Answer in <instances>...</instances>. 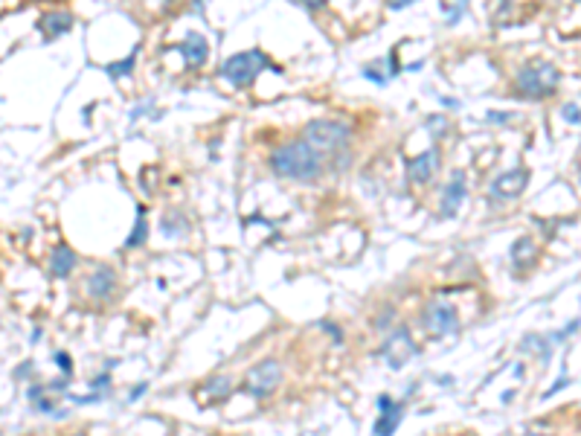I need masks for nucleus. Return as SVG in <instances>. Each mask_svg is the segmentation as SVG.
Listing matches in <instances>:
<instances>
[{
    "label": "nucleus",
    "mask_w": 581,
    "mask_h": 436,
    "mask_svg": "<svg viewBox=\"0 0 581 436\" xmlns=\"http://www.w3.org/2000/svg\"><path fill=\"white\" fill-rule=\"evenodd\" d=\"M271 172L282 181L290 183H314L320 181L326 172V157L311 149L305 140H290V143H279L276 149L268 157Z\"/></svg>",
    "instance_id": "nucleus-1"
},
{
    "label": "nucleus",
    "mask_w": 581,
    "mask_h": 436,
    "mask_svg": "<svg viewBox=\"0 0 581 436\" xmlns=\"http://www.w3.org/2000/svg\"><path fill=\"white\" fill-rule=\"evenodd\" d=\"M262 70L282 73L279 67H274L268 53H262V50H241V53H233L230 59H224V64L218 67V76H221L230 87L245 90V87H250L256 82V76Z\"/></svg>",
    "instance_id": "nucleus-2"
},
{
    "label": "nucleus",
    "mask_w": 581,
    "mask_h": 436,
    "mask_svg": "<svg viewBox=\"0 0 581 436\" xmlns=\"http://www.w3.org/2000/svg\"><path fill=\"white\" fill-rule=\"evenodd\" d=\"M561 85V73L552 61H529L515 79V93L523 96V99H546L558 90Z\"/></svg>",
    "instance_id": "nucleus-3"
},
{
    "label": "nucleus",
    "mask_w": 581,
    "mask_h": 436,
    "mask_svg": "<svg viewBox=\"0 0 581 436\" xmlns=\"http://www.w3.org/2000/svg\"><path fill=\"white\" fill-rule=\"evenodd\" d=\"M302 140L311 149H317L323 157L337 155V152H349L352 126L343 123V119H311L302 131Z\"/></svg>",
    "instance_id": "nucleus-4"
},
{
    "label": "nucleus",
    "mask_w": 581,
    "mask_h": 436,
    "mask_svg": "<svg viewBox=\"0 0 581 436\" xmlns=\"http://www.w3.org/2000/svg\"><path fill=\"white\" fill-rule=\"evenodd\" d=\"M282 381H285L282 363L276 358H262L259 363H253V367L245 373V378H241V390L256 401H271L279 393Z\"/></svg>",
    "instance_id": "nucleus-5"
},
{
    "label": "nucleus",
    "mask_w": 581,
    "mask_h": 436,
    "mask_svg": "<svg viewBox=\"0 0 581 436\" xmlns=\"http://www.w3.org/2000/svg\"><path fill=\"white\" fill-rule=\"evenodd\" d=\"M378 355L384 358V363H386L390 370H404L410 361H416V358L422 355V346L416 344L413 332H410L404 323H398L396 329L386 332V337H384V344H381Z\"/></svg>",
    "instance_id": "nucleus-6"
},
{
    "label": "nucleus",
    "mask_w": 581,
    "mask_h": 436,
    "mask_svg": "<svg viewBox=\"0 0 581 436\" xmlns=\"http://www.w3.org/2000/svg\"><path fill=\"white\" fill-rule=\"evenodd\" d=\"M422 329L430 334V337H453L459 334L463 323H459V311L453 303L436 297L430 300L424 308H422Z\"/></svg>",
    "instance_id": "nucleus-7"
},
{
    "label": "nucleus",
    "mask_w": 581,
    "mask_h": 436,
    "mask_svg": "<svg viewBox=\"0 0 581 436\" xmlns=\"http://www.w3.org/2000/svg\"><path fill=\"white\" fill-rule=\"evenodd\" d=\"M116 294H119V274L105 262L93 265L85 277V297L96 305H111Z\"/></svg>",
    "instance_id": "nucleus-8"
},
{
    "label": "nucleus",
    "mask_w": 581,
    "mask_h": 436,
    "mask_svg": "<svg viewBox=\"0 0 581 436\" xmlns=\"http://www.w3.org/2000/svg\"><path fill=\"white\" fill-rule=\"evenodd\" d=\"M465 198H468V178L463 169H453V175L448 178L442 195H439V222H453L459 210H463Z\"/></svg>",
    "instance_id": "nucleus-9"
},
{
    "label": "nucleus",
    "mask_w": 581,
    "mask_h": 436,
    "mask_svg": "<svg viewBox=\"0 0 581 436\" xmlns=\"http://www.w3.org/2000/svg\"><path fill=\"white\" fill-rule=\"evenodd\" d=\"M529 169H508V172H500L491 183H489V201H515L523 195V189L529 186Z\"/></svg>",
    "instance_id": "nucleus-10"
},
{
    "label": "nucleus",
    "mask_w": 581,
    "mask_h": 436,
    "mask_svg": "<svg viewBox=\"0 0 581 436\" xmlns=\"http://www.w3.org/2000/svg\"><path fill=\"white\" fill-rule=\"evenodd\" d=\"M404 169H407V181H410V183H416V186L430 183L436 175H439V169H442V152H439V145H430V149H424L422 155L407 157Z\"/></svg>",
    "instance_id": "nucleus-11"
},
{
    "label": "nucleus",
    "mask_w": 581,
    "mask_h": 436,
    "mask_svg": "<svg viewBox=\"0 0 581 436\" xmlns=\"http://www.w3.org/2000/svg\"><path fill=\"white\" fill-rule=\"evenodd\" d=\"M378 413H381V416H378L372 433H375V436H393V433L401 428V422H404L407 399L396 401L390 393H381V396H378Z\"/></svg>",
    "instance_id": "nucleus-12"
},
{
    "label": "nucleus",
    "mask_w": 581,
    "mask_h": 436,
    "mask_svg": "<svg viewBox=\"0 0 581 436\" xmlns=\"http://www.w3.org/2000/svg\"><path fill=\"white\" fill-rule=\"evenodd\" d=\"M233 390H236V384L230 375H215V378H207L192 396H195V401H204L201 407H212V404L227 401L233 396Z\"/></svg>",
    "instance_id": "nucleus-13"
},
{
    "label": "nucleus",
    "mask_w": 581,
    "mask_h": 436,
    "mask_svg": "<svg viewBox=\"0 0 581 436\" xmlns=\"http://www.w3.org/2000/svg\"><path fill=\"white\" fill-rule=\"evenodd\" d=\"M398 73H401V64H398L396 53L384 56V59H375V61H367V64L360 67V76H363V79H369V82L378 85V87L390 85V82L398 76Z\"/></svg>",
    "instance_id": "nucleus-14"
},
{
    "label": "nucleus",
    "mask_w": 581,
    "mask_h": 436,
    "mask_svg": "<svg viewBox=\"0 0 581 436\" xmlns=\"http://www.w3.org/2000/svg\"><path fill=\"white\" fill-rule=\"evenodd\" d=\"M73 23H76L73 12H67V9H50V12L41 15L38 30L44 32V41H56V38H61V35H67V32L73 30Z\"/></svg>",
    "instance_id": "nucleus-15"
},
{
    "label": "nucleus",
    "mask_w": 581,
    "mask_h": 436,
    "mask_svg": "<svg viewBox=\"0 0 581 436\" xmlns=\"http://www.w3.org/2000/svg\"><path fill=\"white\" fill-rule=\"evenodd\" d=\"M47 265H50V274L56 279H67L73 271L79 268V253L73 250L70 245H64V241H59V245L50 250V259H47Z\"/></svg>",
    "instance_id": "nucleus-16"
},
{
    "label": "nucleus",
    "mask_w": 581,
    "mask_h": 436,
    "mask_svg": "<svg viewBox=\"0 0 581 436\" xmlns=\"http://www.w3.org/2000/svg\"><path fill=\"white\" fill-rule=\"evenodd\" d=\"M178 50H181V56H183L189 70H201L207 64V59H209V44H207V38L201 32H189Z\"/></svg>",
    "instance_id": "nucleus-17"
},
{
    "label": "nucleus",
    "mask_w": 581,
    "mask_h": 436,
    "mask_svg": "<svg viewBox=\"0 0 581 436\" xmlns=\"http://www.w3.org/2000/svg\"><path fill=\"white\" fill-rule=\"evenodd\" d=\"M508 259H512L515 268H532V265L538 262V245H535V238H529V236L515 238L512 248H508Z\"/></svg>",
    "instance_id": "nucleus-18"
},
{
    "label": "nucleus",
    "mask_w": 581,
    "mask_h": 436,
    "mask_svg": "<svg viewBox=\"0 0 581 436\" xmlns=\"http://www.w3.org/2000/svg\"><path fill=\"white\" fill-rule=\"evenodd\" d=\"M145 215H149V212H145V207H142V204H137L134 227H131L128 238L123 241V248H126V250H137V248H142L145 241H149V218H145Z\"/></svg>",
    "instance_id": "nucleus-19"
},
{
    "label": "nucleus",
    "mask_w": 581,
    "mask_h": 436,
    "mask_svg": "<svg viewBox=\"0 0 581 436\" xmlns=\"http://www.w3.org/2000/svg\"><path fill=\"white\" fill-rule=\"evenodd\" d=\"M520 352L523 355H535L541 363H546L552 358V341L544 334H526L520 341Z\"/></svg>",
    "instance_id": "nucleus-20"
},
{
    "label": "nucleus",
    "mask_w": 581,
    "mask_h": 436,
    "mask_svg": "<svg viewBox=\"0 0 581 436\" xmlns=\"http://www.w3.org/2000/svg\"><path fill=\"white\" fill-rule=\"evenodd\" d=\"M137 56H140V47H134V50H131L126 59L108 61V64H105V76H108L111 82H123V79H128L131 73H134V67H137Z\"/></svg>",
    "instance_id": "nucleus-21"
},
{
    "label": "nucleus",
    "mask_w": 581,
    "mask_h": 436,
    "mask_svg": "<svg viewBox=\"0 0 581 436\" xmlns=\"http://www.w3.org/2000/svg\"><path fill=\"white\" fill-rule=\"evenodd\" d=\"M160 233L166 236V238H183L186 233H189V222L183 218V212H172L169 210L163 218H160Z\"/></svg>",
    "instance_id": "nucleus-22"
},
{
    "label": "nucleus",
    "mask_w": 581,
    "mask_h": 436,
    "mask_svg": "<svg viewBox=\"0 0 581 436\" xmlns=\"http://www.w3.org/2000/svg\"><path fill=\"white\" fill-rule=\"evenodd\" d=\"M424 128H427V134H430L433 140H442V137L451 134V123H448V116H445V114H433V116H427V119H424Z\"/></svg>",
    "instance_id": "nucleus-23"
},
{
    "label": "nucleus",
    "mask_w": 581,
    "mask_h": 436,
    "mask_svg": "<svg viewBox=\"0 0 581 436\" xmlns=\"http://www.w3.org/2000/svg\"><path fill=\"white\" fill-rule=\"evenodd\" d=\"M396 317H398V314H396V308H393V305H386V308H381V311L375 314V320H372L375 332H378V334H386V332H390V329H396V326H393V323H396Z\"/></svg>",
    "instance_id": "nucleus-24"
},
{
    "label": "nucleus",
    "mask_w": 581,
    "mask_h": 436,
    "mask_svg": "<svg viewBox=\"0 0 581 436\" xmlns=\"http://www.w3.org/2000/svg\"><path fill=\"white\" fill-rule=\"evenodd\" d=\"M317 329L329 334V341H331V344H337V346H343V344H346V337H343V329L337 326L334 320H317Z\"/></svg>",
    "instance_id": "nucleus-25"
},
{
    "label": "nucleus",
    "mask_w": 581,
    "mask_h": 436,
    "mask_svg": "<svg viewBox=\"0 0 581 436\" xmlns=\"http://www.w3.org/2000/svg\"><path fill=\"white\" fill-rule=\"evenodd\" d=\"M53 363L61 370V375H73V361H70V355H67L64 349H56V352H53Z\"/></svg>",
    "instance_id": "nucleus-26"
},
{
    "label": "nucleus",
    "mask_w": 581,
    "mask_h": 436,
    "mask_svg": "<svg viewBox=\"0 0 581 436\" xmlns=\"http://www.w3.org/2000/svg\"><path fill=\"white\" fill-rule=\"evenodd\" d=\"M87 387H90V390H96V393H111V373H99L96 378L87 381Z\"/></svg>",
    "instance_id": "nucleus-27"
},
{
    "label": "nucleus",
    "mask_w": 581,
    "mask_h": 436,
    "mask_svg": "<svg viewBox=\"0 0 581 436\" xmlns=\"http://www.w3.org/2000/svg\"><path fill=\"white\" fill-rule=\"evenodd\" d=\"M561 114H564V119H567L570 126H578V123H581V108H578L575 102H567V105L561 108Z\"/></svg>",
    "instance_id": "nucleus-28"
},
{
    "label": "nucleus",
    "mask_w": 581,
    "mask_h": 436,
    "mask_svg": "<svg viewBox=\"0 0 581 436\" xmlns=\"http://www.w3.org/2000/svg\"><path fill=\"white\" fill-rule=\"evenodd\" d=\"M32 373H35V361H23L20 367L12 373V378H15V381H30Z\"/></svg>",
    "instance_id": "nucleus-29"
},
{
    "label": "nucleus",
    "mask_w": 581,
    "mask_h": 436,
    "mask_svg": "<svg viewBox=\"0 0 581 436\" xmlns=\"http://www.w3.org/2000/svg\"><path fill=\"white\" fill-rule=\"evenodd\" d=\"M152 108H154V99H142L140 105H134V108H131L128 119H131V123H137V119H140L142 114H152Z\"/></svg>",
    "instance_id": "nucleus-30"
},
{
    "label": "nucleus",
    "mask_w": 581,
    "mask_h": 436,
    "mask_svg": "<svg viewBox=\"0 0 581 436\" xmlns=\"http://www.w3.org/2000/svg\"><path fill=\"white\" fill-rule=\"evenodd\" d=\"M578 326H581V320H573V323H570V326H564L561 332H555V334L549 337V341H552V344H564L573 332H578Z\"/></svg>",
    "instance_id": "nucleus-31"
},
{
    "label": "nucleus",
    "mask_w": 581,
    "mask_h": 436,
    "mask_svg": "<svg viewBox=\"0 0 581 436\" xmlns=\"http://www.w3.org/2000/svg\"><path fill=\"white\" fill-rule=\"evenodd\" d=\"M145 393H149V381H140L137 387H131V393H128V404H134V401H140Z\"/></svg>",
    "instance_id": "nucleus-32"
},
{
    "label": "nucleus",
    "mask_w": 581,
    "mask_h": 436,
    "mask_svg": "<svg viewBox=\"0 0 581 436\" xmlns=\"http://www.w3.org/2000/svg\"><path fill=\"white\" fill-rule=\"evenodd\" d=\"M41 396H47V384H30L27 387V399L30 401H38Z\"/></svg>",
    "instance_id": "nucleus-33"
},
{
    "label": "nucleus",
    "mask_w": 581,
    "mask_h": 436,
    "mask_svg": "<svg viewBox=\"0 0 581 436\" xmlns=\"http://www.w3.org/2000/svg\"><path fill=\"white\" fill-rule=\"evenodd\" d=\"M486 119H489V123H500V126H503V123H508V119H515V114H508V111H489Z\"/></svg>",
    "instance_id": "nucleus-34"
},
{
    "label": "nucleus",
    "mask_w": 581,
    "mask_h": 436,
    "mask_svg": "<svg viewBox=\"0 0 581 436\" xmlns=\"http://www.w3.org/2000/svg\"><path fill=\"white\" fill-rule=\"evenodd\" d=\"M329 4V0H300V6L305 9V12H317V9H323Z\"/></svg>",
    "instance_id": "nucleus-35"
},
{
    "label": "nucleus",
    "mask_w": 581,
    "mask_h": 436,
    "mask_svg": "<svg viewBox=\"0 0 581 436\" xmlns=\"http://www.w3.org/2000/svg\"><path fill=\"white\" fill-rule=\"evenodd\" d=\"M413 0H386V9H393V12H401V9H407Z\"/></svg>",
    "instance_id": "nucleus-36"
},
{
    "label": "nucleus",
    "mask_w": 581,
    "mask_h": 436,
    "mask_svg": "<svg viewBox=\"0 0 581 436\" xmlns=\"http://www.w3.org/2000/svg\"><path fill=\"white\" fill-rule=\"evenodd\" d=\"M561 387H567V375H561L558 381H555V384L549 387V390L544 393V399H549V396H555V393H558V390H561Z\"/></svg>",
    "instance_id": "nucleus-37"
},
{
    "label": "nucleus",
    "mask_w": 581,
    "mask_h": 436,
    "mask_svg": "<svg viewBox=\"0 0 581 436\" xmlns=\"http://www.w3.org/2000/svg\"><path fill=\"white\" fill-rule=\"evenodd\" d=\"M442 105H445L448 111H459V108H463V102H459L456 96H442Z\"/></svg>",
    "instance_id": "nucleus-38"
},
{
    "label": "nucleus",
    "mask_w": 581,
    "mask_h": 436,
    "mask_svg": "<svg viewBox=\"0 0 581 436\" xmlns=\"http://www.w3.org/2000/svg\"><path fill=\"white\" fill-rule=\"evenodd\" d=\"M41 337H44V332H41V329L35 326V329H32V334H30V344H38V341H41Z\"/></svg>",
    "instance_id": "nucleus-39"
},
{
    "label": "nucleus",
    "mask_w": 581,
    "mask_h": 436,
    "mask_svg": "<svg viewBox=\"0 0 581 436\" xmlns=\"http://www.w3.org/2000/svg\"><path fill=\"white\" fill-rule=\"evenodd\" d=\"M500 399H503V401H506V404H508V401H512V399H515V390H506V393H503V396H500Z\"/></svg>",
    "instance_id": "nucleus-40"
},
{
    "label": "nucleus",
    "mask_w": 581,
    "mask_h": 436,
    "mask_svg": "<svg viewBox=\"0 0 581 436\" xmlns=\"http://www.w3.org/2000/svg\"><path fill=\"white\" fill-rule=\"evenodd\" d=\"M515 375H518V378L526 375V367H523V363H518V367H515Z\"/></svg>",
    "instance_id": "nucleus-41"
},
{
    "label": "nucleus",
    "mask_w": 581,
    "mask_h": 436,
    "mask_svg": "<svg viewBox=\"0 0 581 436\" xmlns=\"http://www.w3.org/2000/svg\"><path fill=\"white\" fill-rule=\"evenodd\" d=\"M523 436H549V433H538V430H532V433H523Z\"/></svg>",
    "instance_id": "nucleus-42"
},
{
    "label": "nucleus",
    "mask_w": 581,
    "mask_h": 436,
    "mask_svg": "<svg viewBox=\"0 0 581 436\" xmlns=\"http://www.w3.org/2000/svg\"><path fill=\"white\" fill-rule=\"evenodd\" d=\"M67 436H87V433H82V430H79V433H67Z\"/></svg>",
    "instance_id": "nucleus-43"
}]
</instances>
